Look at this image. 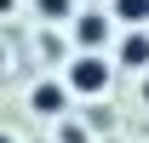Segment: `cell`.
I'll use <instances>...</instances> for the list:
<instances>
[{
  "label": "cell",
  "instance_id": "6da1fadb",
  "mask_svg": "<svg viewBox=\"0 0 149 143\" xmlns=\"http://www.w3.org/2000/svg\"><path fill=\"white\" fill-rule=\"evenodd\" d=\"M109 80H115V69L103 63V52H80V57L69 63V74H63V86H69V92H80V97H97Z\"/></svg>",
  "mask_w": 149,
  "mask_h": 143
},
{
  "label": "cell",
  "instance_id": "7a4b0ae2",
  "mask_svg": "<svg viewBox=\"0 0 149 143\" xmlns=\"http://www.w3.org/2000/svg\"><path fill=\"white\" fill-rule=\"evenodd\" d=\"M29 109L57 120V115L69 109V86H63V80H35V86H29Z\"/></svg>",
  "mask_w": 149,
  "mask_h": 143
},
{
  "label": "cell",
  "instance_id": "3957f363",
  "mask_svg": "<svg viewBox=\"0 0 149 143\" xmlns=\"http://www.w3.org/2000/svg\"><path fill=\"white\" fill-rule=\"evenodd\" d=\"M103 40H109V17H103V12H80V17H74V46H80V52H97Z\"/></svg>",
  "mask_w": 149,
  "mask_h": 143
},
{
  "label": "cell",
  "instance_id": "277c9868",
  "mask_svg": "<svg viewBox=\"0 0 149 143\" xmlns=\"http://www.w3.org/2000/svg\"><path fill=\"white\" fill-rule=\"evenodd\" d=\"M120 63L149 74V35H143V29H120Z\"/></svg>",
  "mask_w": 149,
  "mask_h": 143
},
{
  "label": "cell",
  "instance_id": "5b68a950",
  "mask_svg": "<svg viewBox=\"0 0 149 143\" xmlns=\"http://www.w3.org/2000/svg\"><path fill=\"white\" fill-rule=\"evenodd\" d=\"M115 17H120V29H143L149 23V0H115Z\"/></svg>",
  "mask_w": 149,
  "mask_h": 143
},
{
  "label": "cell",
  "instance_id": "8992f818",
  "mask_svg": "<svg viewBox=\"0 0 149 143\" xmlns=\"http://www.w3.org/2000/svg\"><path fill=\"white\" fill-rule=\"evenodd\" d=\"M57 143H92V132H86L80 120H63L57 126Z\"/></svg>",
  "mask_w": 149,
  "mask_h": 143
},
{
  "label": "cell",
  "instance_id": "52a82bcc",
  "mask_svg": "<svg viewBox=\"0 0 149 143\" xmlns=\"http://www.w3.org/2000/svg\"><path fill=\"white\" fill-rule=\"evenodd\" d=\"M35 6H40V17H69L74 0H35Z\"/></svg>",
  "mask_w": 149,
  "mask_h": 143
},
{
  "label": "cell",
  "instance_id": "ba28073f",
  "mask_svg": "<svg viewBox=\"0 0 149 143\" xmlns=\"http://www.w3.org/2000/svg\"><path fill=\"white\" fill-rule=\"evenodd\" d=\"M12 6H17V0H0V12H12Z\"/></svg>",
  "mask_w": 149,
  "mask_h": 143
},
{
  "label": "cell",
  "instance_id": "9c48e42d",
  "mask_svg": "<svg viewBox=\"0 0 149 143\" xmlns=\"http://www.w3.org/2000/svg\"><path fill=\"white\" fill-rule=\"evenodd\" d=\"M143 103H149V74H143Z\"/></svg>",
  "mask_w": 149,
  "mask_h": 143
},
{
  "label": "cell",
  "instance_id": "30bf717a",
  "mask_svg": "<svg viewBox=\"0 0 149 143\" xmlns=\"http://www.w3.org/2000/svg\"><path fill=\"white\" fill-rule=\"evenodd\" d=\"M0 143H12V137H6V132H0Z\"/></svg>",
  "mask_w": 149,
  "mask_h": 143
}]
</instances>
